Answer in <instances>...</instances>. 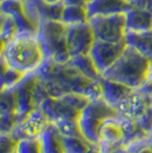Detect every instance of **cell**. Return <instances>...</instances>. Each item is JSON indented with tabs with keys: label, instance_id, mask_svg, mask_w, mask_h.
Here are the masks:
<instances>
[{
	"label": "cell",
	"instance_id": "1",
	"mask_svg": "<svg viewBox=\"0 0 152 153\" xmlns=\"http://www.w3.org/2000/svg\"><path fill=\"white\" fill-rule=\"evenodd\" d=\"M1 57L8 65L24 73L36 72L46 61L36 34L17 32L15 38L1 49Z\"/></svg>",
	"mask_w": 152,
	"mask_h": 153
},
{
	"label": "cell",
	"instance_id": "2",
	"mask_svg": "<svg viewBox=\"0 0 152 153\" xmlns=\"http://www.w3.org/2000/svg\"><path fill=\"white\" fill-rule=\"evenodd\" d=\"M151 58L127 46L124 54L102 76L118 81L133 89H139L149 79Z\"/></svg>",
	"mask_w": 152,
	"mask_h": 153
},
{
	"label": "cell",
	"instance_id": "3",
	"mask_svg": "<svg viewBox=\"0 0 152 153\" xmlns=\"http://www.w3.org/2000/svg\"><path fill=\"white\" fill-rule=\"evenodd\" d=\"M68 25L62 21L46 19L38 26L37 38L44 51L46 59H51L57 64H66L71 59L68 41Z\"/></svg>",
	"mask_w": 152,
	"mask_h": 153
},
{
	"label": "cell",
	"instance_id": "4",
	"mask_svg": "<svg viewBox=\"0 0 152 153\" xmlns=\"http://www.w3.org/2000/svg\"><path fill=\"white\" fill-rule=\"evenodd\" d=\"M120 117L117 108L110 105L103 98L90 101L79 115V127L83 136L93 145L100 143V129L102 123L109 118Z\"/></svg>",
	"mask_w": 152,
	"mask_h": 153
},
{
	"label": "cell",
	"instance_id": "5",
	"mask_svg": "<svg viewBox=\"0 0 152 153\" xmlns=\"http://www.w3.org/2000/svg\"><path fill=\"white\" fill-rule=\"evenodd\" d=\"M88 22L96 40L110 42H119L125 40L126 13L108 16H93L89 17Z\"/></svg>",
	"mask_w": 152,
	"mask_h": 153
},
{
	"label": "cell",
	"instance_id": "6",
	"mask_svg": "<svg viewBox=\"0 0 152 153\" xmlns=\"http://www.w3.org/2000/svg\"><path fill=\"white\" fill-rule=\"evenodd\" d=\"M126 41L110 42L103 40H95L94 45L89 51V55L94 61L97 70L103 74L113 65L126 49Z\"/></svg>",
	"mask_w": 152,
	"mask_h": 153
},
{
	"label": "cell",
	"instance_id": "7",
	"mask_svg": "<svg viewBox=\"0 0 152 153\" xmlns=\"http://www.w3.org/2000/svg\"><path fill=\"white\" fill-rule=\"evenodd\" d=\"M95 40V36L89 22L68 25L66 41L71 57L89 54Z\"/></svg>",
	"mask_w": 152,
	"mask_h": 153
},
{
	"label": "cell",
	"instance_id": "8",
	"mask_svg": "<svg viewBox=\"0 0 152 153\" xmlns=\"http://www.w3.org/2000/svg\"><path fill=\"white\" fill-rule=\"evenodd\" d=\"M49 125L51 121L44 111L40 108H36L22 121L17 123L10 135L17 140L40 137Z\"/></svg>",
	"mask_w": 152,
	"mask_h": 153
},
{
	"label": "cell",
	"instance_id": "9",
	"mask_svg": "<svg viewBox=\"0 0 152 153\" xmlns=\"http://www.w3.org/2000/svg\"><path fill=\"white\" fill-rule=\"evenodd\" d=\"M39 76L36 72L28 73L25 78L15 87L17 93V119L22 121L32 110L37 108L34 102V87Z\"/></svg>",
	"mask_w": 152,
	"mask_h": 153
},
{
	"label": "cell",
	"instance_id": "10",
	"mask_svg": "<svg viewBox=\"0 0 152 153\" xmlns=\"http://www.w3.org/2000/svg\"><path fill=\"white\" fill-rule=\"evenodd\" d=\"M151 108V96L141 89H135L117 106L121 118L139 120Z\"/></svg>",
	"mask_w": 152,
	"mask_h": 153
},
{
	"label": "cell",
	"instance_id": "11",
	"mask_svg": "<svg viewBox=\"0 0 152 153\" xmlns=\"http://www.w3.org/2000/svg\"><path fill=\"white\" fill-rule=\"evenodd\" d=\"M39 108L44 111L49 121L53 123L62 120H78L80 115V113L71 108L62 97H48L40 104Z\"/></svg>",
	"mask_w": 152,
	"mask_h": 153
},
{
	"label": "cell",
	"instance_id": "12",
	"mask_svg": "<svg viewBox=\"0 0 152 153\" xmlns=\"http://www.w3.org/2000/svg\"><path fill=\"white\" fill-rule=\"evenodd\" d=\"M1 13L7 14L14 19L17 26V32L31 33L36 34L38 32V27L32 23L26 16L23 1L21 0H2L1 1Z\"/></svg>",
	"mask_w": 152,
	"mask_h": 153
},
{
	"label": "cell",
	"instance_id": "13",
	"mask_svg": "<svg viewBox=\"0 0 152 153\" xmlns=\"http://www.w3.org/2000/svg\"><path fill=\"white\" fill-rule=\"evenodd\" d=\"M86 7L89 17L127 13L132 8L127 0H92Z\"/></svg>",
	"mask_w": 152,
	"mask_h": 153
},
{
	"label": "cell",
	"instance_id": "14",
	"mask_svg": "<svg viewBox=\"0 0 152 153\" xmlns=\"http://www.w3.org/2000/svg\"><path fill=\"white\" fill-rule=\"evenodd\" d=\"M100 82L102 87V98L114 108H117L127 96L135 90L124 83L107 79L104 76L100 78Z\"/></svg>",
	"mask_w": 152,
	"mask_h": 153
},
{
	"label": "cell",
	"instance_id": "15",
	"mask_svg": "<svg viewBox=\"0 0 152 153\" xmlns=\"http://www.w3.org/2000/svg\"><path fill=\"white\" fill-rule=\"evenodd\" d=\"M100 143L118 144L124 146V129L120 117L109 118L102 123L100 129Z\"/></svg>",
	"mask_w": 152,
	"mask_h": 153
},
{
	"label": "cell",
	"instance_id": "16",
	"mask_svg": "<svg viewBox=\"0 0 152 153\" xmlns=\"http://www.w3.org/2000/svg\"><path fill=\"white\" fill-rule=\"evenodd\" d=\"M126 30L144 32L152 30V13L143 8H130L126 13Z\"/></svg>",
	"mask_w": 152,
	"mask_h": 153
},
{
	"label": "cell",
	"instance_id": "17",
	"mask_svg": "<svg viewBox=\"0 0 152 153\" xmlns=\"http://www.w3.org/2000/svg\"><path fill=\"white\" fill-rule=\"evenodd\" d=\"M125 41L127 46L135 48L141 54L152 59V32H136L126 30Z\"/></svg>",
	"mask_w": 152,
	"mask_h": 153
},
{
	"label": "cell",
	"instance_id": "18",
	"mask_svg": "<svg viewBox=\"0 0 152 153\" xmlns=\"http://www.w3.org/2000/svg\"><path fill=\"white\" fill-rule=\"evenodd\" d=\"M40 137L42 140L44 153H66L63 143V135L60 133L54 123L51 122Z\"/></svg>",
	"mask_w": 152,
	"mask_h": 153
},
{
	"label": "cell",
	"instance_id": "19",
	"mask_svg": "<svg viewBox=\"0 0 152 153\" xmlns=\"http://www.w3.org/2000/svg\"><path fill=\"white\" fill-rule=\"evenodd\" d=\"M120 119L122 129H124V147L130 143H134V142L145 140L150 136V134L139 125V122L137 120L121 118V117Z\"/></svg>",
	"mask_w": 152,
	"mask_h": 153
},
{
	"label": "cell",
	"instance_id": "20",
	"mask_svg": "<svg viewBox=\"0 0 152 153\" xmlns=\"http://www.w3.org/2000/svg\"><path fill=\"white\" fill-rule=\"evenodd\" d=\"M69 63L71 65H73L81 74L86 76L89 79L100 80V78L102 76V74L100 73V71L97 70L95 63L92 59L89 54L73 56V57H71Z\"/></svg>",
	"mask_w": 152,
	"mask_h": 153
},
{
	"label": "cell",
	"instance_id": "21",
	"mask_svg": "<svg viewBox=\"0 0 152 153\" xmlns=\"http://www.w3.org/2000/svg\"><path fill=\"white\" fill-rule=\"evenodd\" d=\"M26 74L28 73L9 66L5 58L1 57V91L15 88L25 78Z\"/></svg>",
	"mask_w": 152,
	"mask_h": 153
},
{
	"label": "cell",
	"instance_id": "22",
	"mask_svg": "<svg viewBox=\"0 0 152 153\" xmlns=\"http://www.w3.org/2000/svg\"><path fill=\"white\" fill-rule=\"evenodd\" d=\"M89 16L86 5H70L64 6L61 21L66 25L80 24L88 22Z\"/></svg>",
	"mask_w": 152,
	"mask_h": 153
},
{
	"label": "cell",
	"instance_id": "23",
	"mask_svg": "<svg viewBox=\"0 0 152 153\" xmlns=\"http://www.w3.org/2000/svg\"><path fill=\"white\" fill-rule=\"evenodd\" d=\"M63 143L66 153H86L93 145L85 137L79 136H63Z\"/></svg>",
	"mask_w": 152,
	"mask_h": 153
},
{
	"label": "cell",
	"instance_id": "24",
	"mask_svg": "<svg viewBox=\"0 0 152 153\" xmlns=\"http://www.w3.org/2000/svg\"><path fill=\"white\" fill-rule=\"evenodd\" d=\"M17 26L14 19L7 14L1 13V45L2 48L6 47L16 36Z\"/></svg>",
	"mask_w": 152,
	"mask_h": 153
},
{
	"label": "cell",
	"instance_id": "25",
	"mask_svg": "<svg viewBox=\"0 0 152 153\" xmlns=\"http://www.w3.org/2000/svg\"><path fill=\"white\" fill-rule=\"evenodd\" d=\"M1 114L17 115V93L15 88L1 91Z\"/></svg>",
	"mask_w": 152,
	"mask_h": 153
},
{
	"label": "cell",
	"instance_id": "26",
	"mask_svg": "<svg viewBox=\"0 0 152 153\" xmlns=\"http://www.w3.org/2000/svg\"><path fill=\"white\" fill-rule=\"evenodd\" d=\"M16 153H44L41 137L24 138L19 140Z\"/></svg>",
	"mask_w": 152,
	"mask_h": 153
},
{
	"label": "cell",
	"instance_id": "27",
	"mask_svg": "<svg viewBox=\"0 0 152 153\" xmlns=\"http://www.w3.org/2000/svg\"><path fill=\"white\" fill-rule=\"evenodd\" d=\"M62 98L69 104L71 108H73L79 113H81L83 108H86L88 105V103L90 102V100L87 96L77 94V93H68V94L62 96Z\"/></svg>",
	"mask_w": 152,
	"mask_h": 153
},
{
	"label": "cell",
	"instance_id": "28",
	"mask_svg": "<svg viewBox=\"0 0 152 153\" xmlns=\"http://www.w3.org/2000/svg\"><path fill=\"white\" fill-rule=\"evenodd\" d=\"M1 153H16L19 140L10 134H1Z\"/></svg>",
	"mask_w": 152,
	"mask_h": 153
},
{
	"label": "cell",
	"instance_id": "29",
	"mask_svg": "<svg viewBox=\"0 0 152 153\" xmlns=\"http://www.w3.org/2000/svg\"><path fill=\"white\" fill-rule=\"evenodd\" d=\"M128 153H152V145L149 143L148 138L130 143L125 146Z\"/></svg>",
	"mask_w": 152,
	"mask_h": 153
},
{
	"label": "cell",
	"instance_id": "30",
	"mask_svg": "<svg viewBox=\"0 0 152 153\" xmlns=\"http://www.w3.org/2000/svg\"><path fill=\"white\" fill-rule=\"evenodd\" d=\"M129 4L133 8H143L152 13V0H130Z\"/></svg>",
	"mask_w": 152,
	"mask_h": 153
},
{
	"label": "cell",
	"instance_id": "31",
	"mask_svg": "<svg viewBox=\"0 0 152 153\" xmlns=\"http://www.w3.org/2000/svg\"><path fill=\"white\" fill-rule=\"evenodd\" d=\"M64 6H70V5H86L83 0H62Z\"/></svg>",
	"mask_w": 152,
	"mask_h": 153
},
{
	"label": "cell",
	"instance_id": "32",
	"mask_svg": "<svg viewBox=\"0 0 152 153\" xmlns=\"http://www.w3.org/2000/svg\"><path fill=\"white\" fill-rule=\"evenodd\" d=\"M86 153H101V150H100L98 145H92V147Z\"/></svg>",
	"mask_w": 152,
	"mask_h": 153
},
{
	"label": "cell",
	"instance_id": "33",
	"mask_svg": "<svg viewBox=\"0 0 152 153\" xmlns=\"http://www.w3.org/2000/svg\"><path fill=\"white\" fill-rule=\"evenodd\" d=\"M111 153H128V152L126 151V149H125V147H120V149H118V150L112 151Z\"/></svg>",
	"mask_w": 152,
	"mask_h": 153
},
{
	"label": "cell",
	"instance_id": "34",
	"mask_svg": "<svg viewBox=\"0 0 152 153\" xmlns=\"http://www.w3.org/2000/svg\"><path fill=\"white\" fill-rule=\"evenodd\" d=\"M46 2H48V4H60V2H62V0H45Z\"/></svg>",
	"mask_w": 152,
	"mask_h": 153
},
{
	"label": "cell",
	"instance_id": "35",
	"mask_svg": "<svg viewBox=\"0 0 152 153\" xmlns=\"http://www.w3.org/2000/svg\"><path fill=\"white\" fill-rule=\"evenodd\" d=\"M148 140H149V143H150V144H151V145H152V134L150 135L149 137H148Z\"/></svg>",
	"mask_w": 152,
	"mask_h": 153
},
{
	"label": "cell",
	"instance_id": "36",
	"mask_svg": "<svg viewBox=\"0 0 152 153\" xmlns=\"http://www.w3.org/2000/svg\"><path fill=\"white\" fill-rule=\"evenodd\" d=\"M89 1H92V0H83V2H85V4H88Z\"/></svg>",
	"mask_w": 152,
	"mask_h": 153
},
{
	"label": "cell",
	"instance_id": "37",
	"mask_svg": "<svg viewBox=\"0 0 152 153\" xmlns=\"http://www.w3.org/2000/svg\"><path fill=\"white\" fill-rule=\"evenodd\" d=\"M150 96H151V108H152V94Z\"/></svg>",
	"mask_w": 152,
	"mask_h": 153
},
{
	"label": "cell",
	"instance_id": "38",
	"mask_svg": "<svg viewBox=\"0 0 152 153\" xmlns=\"http://www.w3.org/2000/svg\"><path fill=\"white\" fill-rule=\"evenodd\" d=\"M21 1H25V0H21Z\"/></svg>",
	"mask_w": 152,
	"mask_h": 153
},
{
	"label": "cell",
	"instance_id": "39",
	"mask_svg": "<svg viewBox=\"0 0 152 153\" xmlns=\"http://www.w3.org/2000/svg\"><path fill=\"white\" fill-rule=\"evenodd\" d=\"M127 1H130V0H127Z\"/></svg>",
	"mask_w": 152,
	"mask_h": 153
},
{
	"label": "cell",
	"instance_id": "40",
	"mask_svg": "<svg viewBox=\"0 0 152 153\" xmlns=\"http://www.w3.org/2000/svg\"><path fill=\"white\" fill-rule=\"evenodd\" d=\"M151 32H152V30H151Z\"/></svg>",
	"mask_w": 152,
	"mask_h": 153
}]
</instances>
